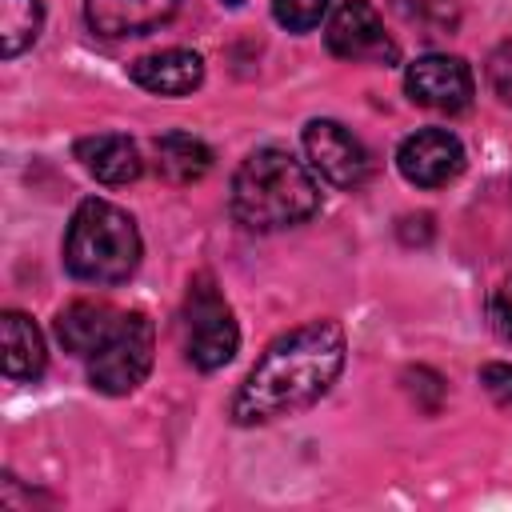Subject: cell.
I'll return each mask as SVG.
<instances>
[{
    "instance_id": "obj_1",
    "label": "cell",
    "mask_w": 512,
    "mask_h": 512,
    "mask_svg": "<svg viewBox=\"0 0 512 512\" xmlns=\"http://www.w3.org/2000/svg\"><path fill=\"white\" fill-rule=\"evenodd\" d=\"M344 360H348V336L332 316L308 320L276 336L264 348V356L252 364L244 384L236 388L228 404L232 424L256 428L312 408L340 380Z\"/></svg>"
},
{
    "instance_id": "obj_2",
    "label": "cell",
    "mask_w": 512,
    "mask_h": 512,
    "mask_svg": "<svg viewBox=\"0 0 512 512\" xmlns=\"http://www.w3.org/2000/svg\"><path fill=\"white\" fill-rule=\"evenodd\" d=\"M228 208L248 232H284L320 208V184L288 148L264 144L236 164Z\"/></svg>"
},
{
    "instance_id": "obj_3",
    "label": "cell",
    "mask_w": 512,
    "mask_h": 512,
    "mask_svg": "<svg viewBox=\"0 0 512 512\" xmlns=\"http://www.w3.org/2000/svg\"><path fill=\"white\" fill-rule=\"evenodd\" d=\"M144 256V240L136 220L104 200L88 196L76 204L68 232H64V268L84 284H124Z\"/></svg>"
},
{
    "instance_id": "obj_4",
    "label": "cell",
    "mask_w": 512,
    "mask_h": 512,
    "mask_svg": "<svg viewBox=\"0 0 512 512\" xmlns=\"http://www.w3.org/2000/svg\"><path fill=\"white\" fill-rule=\"evenodd\" d=\"M180 344H184L188 364L200 368V372L224 368L240 348L236 312H232V304L224 300V292L216 288V280L208 272H196L188 280L184 308H180Z\"/></svg>"
},
{
    "instance_id": "obj_5",
    "label": "cell",
    "mask_w": 512,
    "mask_h": 512,
    "mask_svg": "<svg viewBox=\"0 0 512 512\" xmlns=\"http://www.w3.org/2000/svg\"><path fill=\"white\" fill-rule=\"evenodd\" d=\"M152 352H156V328H152V320L140 308L120 312L116 332L84 360L88 364V384L96 392H104V396H128V392H136L148 380Z\"/></svg>"
},
{
    "instance_id": "obj_6",
    "label": "cell",
    "mask_w": 512,
    "mask_h": 512,
    "mask_svg": "<svg viewBox=\"0 0 512 512\" xmlns=\"http://www.w3.org/2000/svg\"><path fill=\"white\" fill-rule=\"evenodd\" d=\"M324 44L332 56L352 60V64H396L400 44L384 28L380 12L368 0H340L324 24Z\"/></svg>"
},
{
    "instance_id": "obj_7",
    "label": "cell",
    "mask_w": 512,
    "mask_h": 512,
    "mask_svg": "<svg viewBox=\"0 0 512 512\" xmlns=\"http://www.w3.org/2000/svg\"><path fill=\"white\" fill-rule=\"evenodd\" d=\"M304 152H308V164L336 188L352 192L360 188L368 176H372V156L368 148L360 144V136H352L340 120H328V116H316L304 124Z\"/></svg>"
},
{
    "instance_id": "obj_8",
    "label": "cell",
    "mask_w": 512,
    "mask_h": 512,
    "mask_svg": "<svg viewBox=\"0 0 512 512\" xmlns=\"http://www.w3.org/2000/svg\"><path fill=\"white\" fill-rule=\"evenodd\" d=\"M404 92L412 104L420 108H432V112H464L472 104V92H476V80H472V68L460 60V56H448V52H428V56H416L404 72Z\"/></svg>"
},
{
    "instance_id": "obj_9",
    "label": "cell",
    "mask_w": 512,
    "mask_h": 512,
    "mask_svg": "<svg viewBox=\"0 0 512 512\" xmlns=\"http://www.w3.org/2000/svg\"><path fill=\"white\" fill-rule=\"evenodd\" d=\"M396 168L416 188H444L464 172V144L448 128H416L400 140Z\"/></svg>"
},
{
    "instance_id": "obj_10",
    "label": "cell",
    "mask_w": 512,
    "mask_h": 512,
    "mask_svg": "<svg viewBox=\"0 0 512 512\" xmlns=\"http://www.w3.org/2000/svg\"><path fill=\"white\" fill-rule=\"evenodd\" d=\"M128 76L152 96H192L204 84V56L192 48H160L132 60Z\"/></svg>"
},
{
    "instance_id": "obj_11",
    "label": "cell",
    "mask_w": 512,
    "mask_h": 512,
    "mask_svg": "<svg viewBox=\"0 0 512 512\" xmlns=\"http://www.w3.org/2000/svg\"><path fill=\"white\" fill-rule=\"evenodd\" d=\"M180 0H84V20L104 40L144 36L172 20Z\"/></svg>"
},
{
    "instance_id": "obj_12",
    "label": "cell",
    "mask_w": 512,
    "mask_h": 512,
    "mask_svg": "<svg viewBox=\"0 0 512 512\" xmlns=\"http://www.w3.org/2000/svg\"><path fill=\"white\" fill-rule=\"evenodd\" d=\"M76 160L84 164L88 176H96L100 184H132L144 172V156L136 148L132 136L120 132H96V136H80L76 140Z\"/></svg>"
},
{
    "instance_id": "obj_13",
    "label": "cell",
    "mask_w": 512,
    "mask_h": 512,
    "mask_svg": "<svg viewBox=\"0 0 512 512\" xmlns=\"http://www.w3.org/2000/svg\"><path fill=\"white\" fill-rule=\"evenodd\" d=\"M120 324V312L108 300H72L68 308L56 312V340L64 352L88 360Z\"/></svg>"
},
{
    "instance_id": "obj_14",
    "label": "cell",
    "mask_w": 512,
    "mask_h": 512,
    "mask_svg": "<svg viewBox=\"0 0 512 512\" xmlns=\"http://www.w3.org/2000/svg\"><path fill=\"white\" fill-rule=\"evenodd\" d=\"M152 152H156V172L168 184H196L212 172V148L192 132H164L156 136Z\"/></svg>"
},
{
    "instance_id": "obj_15",
    "label": "cell",
    "mask_w": 512,
    "mask_h": 512,
    "mask_svg": "<svg viewBox=\"0 0 512 512\" xmlns=\"http://www.w3.org/2000/svg\"><path fill=\"white\" fill-rule=\"evenodd\" d=\"M44 368H48V352H44L40 328L24 312L8 308L4 312V376L8 380H40Z\"/></svg>"
},
{
    "instance_id": "obj_16",
    "label": "cell",
    "mask_w": 512,
    "mask_h": 512,
    "mask_svg": "<svg viewBox=\"0 0 512 512\" xmlns=\"http://www.w3.org/2000/svg\"><path fill=\"white\" fill-rule=\"evenodd\" d=\"M40 28H44L40 0H0V56L4 60H16L24 48H32Z\"/></svg>"
},
{
    "instance_id": "obj_17",
    "label": "cell",
    "mask_w": 512,
    "mask_h": 512,
    "mask_svg": "<svg viewBox=\"0 0 512 512\" xmlns=\"http://www.w3.org/2000/svg\"><path fill=\"white\" fill-rule=\"evenodd\" d=\"M388 8L424 40H440L460 28V0H388Z\"/></svg>"
},
{
    "instance_id": "obj_18",
    "label": "cell",
    "mask_w": 512,
    "mask_h": 512,
    "mask_svg": "<svg viewBox=\"0 0 512 512\" xmlns=\"http://www.w3.org/2000/svg\"><path fill=\"white\" fill-rule=\"evenodd\" d=\"M328 8H332V0H272V16L288 32H312L328 16Z\"/></svg>"
},
{
    "instance_id": "obj_19",
    "label": "cell",
    "mask_w": 512,
    "mask_h": 512,
    "mask_svg": "<svg viewBox=\"0 0 512 512\" xmlns=\"http://www.w3.org/2000/svg\"><path fill=\"white\" fill-rule=\"evenodd\" d=\"M488 84H492L496 100L512 108V40L492 48V56H488Z\"/></svg>"
},
{
    "instance_id": "obj_20",
    "label": "cell",
    "mask_w": 512,
    "mask_h": 512,
    "mask_svg": "<svg viewBox=\"0 0 512 512\" xmlns=\"http://www.w3.org/2000/svg\"><path fill=\"white\" fill-rule=\"evenodd\" d=\"M488 320H492V332H496L504 344H512V276L500 280V288L492 292V300H488Z\"/></svg>"
},
{
    "instance_id": "obj_21",
    "label": "cell",
    "mask_w": 512,
    "mask_h": 512,
    "mask_svg": "<svg viewBox=\"0 0 512 512\" xmlns=\"http://www.w3.org/2000/svg\"><path fill=\"white\" fill-rule=\"evenodd\" d=\"M480 384L496 404H512V364L508 360H488L480 368Z\"/></svg>"
},
{
    "instance_id": "obj_22",
    "label": "cell",
    "mask_w": 512,
    "mask_h": 512,
    "mask_svg": "<svg viewBox=\"0 0 512 512\" xmlns=\"http://www.w3.org/2000/svg\"><path fill=\"white\" fill-rule=\"evenodd\" d=\"M224 4H228V8H240V4H244V0H224Z\"/></svg>"
}]
</instances>
